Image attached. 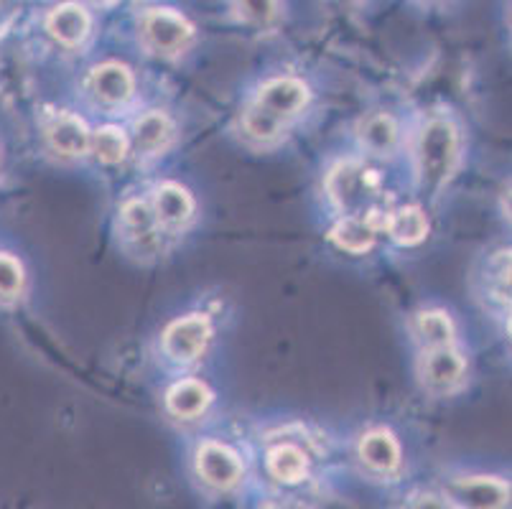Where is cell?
Wrapping results in <instances>:
<instances>
[{
    "mask_svg": "<svg viewBox=\"0 0 512 509\" xmlns=\"http://www.w3.org/2000/svg\"><path fill=\"white\" fill-rule=\"evenodd\" d=\"M46 28H49L51 36L62 41V44L77 46L85 41L87 31H90V16H87L85 8L77 6V3H67V6H59L49 13Z\"/></svg>",
    "mask_w": 512,
    "mask_h": 509,
    "instance_id": "cell-9",
    "label": "cell"
},
{
    "mask_svg": "<svg viewBox=\"0 0 512 509\" xmlns=\"http://www.w3.org/2000/svg\"><path fill=\"white\" fill-rule=\"evenodd\" d=\"M209 336H212V326H209L207 316L194 314L174 321L164 334L166 354L176 362H192L204 352Z\"/></svg>",
    "mask_w": 512,
    "mask_h": 509,
    "instance_id": "cell-4",
    "label": "cell"
},
{
    "mask_svg": "<svg viewBox=\"0 0 512 509\" xmlns=\"http://www.w3.org/2000/svg\"><path fill=\"white\" fill-rule=\"evenodd\" d=\"M360 454L362 459H365V464L377 471H393L400 461L398 441L385 431L367 433V436L362 438Z\"/></svg>",
    "mask_w": 512,
    "mask_h": 509,
    "instance_id": "cell-16",
    "label": "cell"
},
{
    "mask_svg": "<svg viewBox=\"0 0 512 509\" xmlns=\"http://www.w3.org/2000/svg\"><path fill=\"white\" fill-rule=\"evenodd\" d=\"M92 92L100 97L102 102H125L133 92V77L120 64H102L92 72L90 77Z\"/></svg>",
    "mask_w": 512,
    "mask_h": 509,
    "instance_id": "cell-12",
    "label": "cell"
},
{
    "mask_svg": "<svg viewBox=\"0 0 512 509\" xmlns=\"http://www.w3.org/2000/svg\"><path fill=\"white\" fill-rule=\"evenodd\" d=\"M385 230L390 232L395 242L400 245H416L426 237L428 222L423 217V212L418 207H406L398 209L395 214H388V222H385Z\"/></svg>",
    "mask_w": 512,
    "mask_h": 509,
    "instance_id": "cell-17",
    "label": "cell"
},
{
    "mask_svg": "<svg viewBox=\"0 0 512 509\" xmlns=\"http://www.w3.org/2000/svg\"><path fill=\"white\" fill-rule=\"evenodd\" d=\"M23 288V268L16 258L0 252V296L16 298Z\"/></svg>",
    "mask_w": 512,
    "mask_h": 509,
    "instance_id": "cell-23",
    "label": "cell"
},
{
    "mask_svg": "<svg viewBox=\"0 0 512 509\" xmlns=\"http://www.w3.org/2000/svg\"><path fill=\"white\" fill-rule=\"evenodd\" d=\"M416 331L431 349L449 347L454 339V326L444 311H426L416 319Z\"/></svg>",
    "mask_w": 512,
    "mask_h": 509,
    "instance_id": "cell-20",
    "label": "cell"
},
{
    "mask_svg": "<svg viewBox=\"0 0 512 509\" xmlns=\"http://www.w3.org/2000/svg\"><path fill=\"white\" fill-rule=\"evenodd\" d=\"M49 143L54 146V151H59L62 156H82L90 148V130L77 115H59V118L51 120L49 130Z\"/></svg>",
    "mask_w": 512,
    "mask_h": 509,
    "instance_id": "cell-8",
    "label": "cell"
},
{
    "mask_svg": "<svg viewBox=\"0 0 512 509\" xmlns=\"http://www.w3.org/2000/svg\"><path fill=\"white\" fill-rule=\"evenodd\" d=\"M171 138H174V125H171V120L166 118L164 112H148V115H143L136 123V135H133L136 148L146 153L161 151V148L169 146Z\"/></svg>",
    "mask_w": 512,
    "mask_h": 509,
    "instance_id": "cell-14",
    "label": "cell"
},
{
    "mask_svg": "<svg viewBox=\"0 0 512 509\" xmlns=\"http://www.w3.org/2000/svg\"><path fill=\"white\" fill-rule=\"evenodd\" d=\"M377 230L367 217H344L332 230L334 245L347 252H365L375 245Z\"/></svg>",
    "mask_w": 512,
    "mask_h": 509,
    "instance_id": "cell-15",
    "label": "cell"
},
{
    "mask_svg": "<svg viewBox=\"0 0 512 509\" xmlns=\"http://www.w3.org/2000/svg\"><path fill=\"white\" fill-rule=\"evenodd\" d=\"M240 13L245 18H250V21L263 23L276 13V6H273V3H242Z\"/></svg>",
    "mask_w": 512,
    "mask_h": 509,
    "instance_id": "cell-24",
    "label": "cell"
},
{
    "mask_svg": "<svg viewBox=\"0 0 512 509\" xmlns=\"http://www.w3.org/2000/svg\"><path fill=\"white\" fill-rule=\"evenodd\" d=\"M209 400H212V395L197 380L176 382L169 390V395H166V405H169V410L176 418H197V415L207 410Z\"/></svg>",
    "mask_w": 512,
    "mask_h": 509,
    "instance_id": "cell-13",
    "label": "cell"
},
{
    "mask_svg": "<svg viewBox=\"0 0 512 509\" xmlns=\"http://www.w3.org/2000/svg\"><path fill=\"white\" fill-rule=\"evenodd\" d=\"M329 196H332L337 207L347 209V212H355L362 204L370 202L372 196H377L380 191V176L370 168H365L362 163L347 161L339 163L327 179Z\"/></svg>",
    "mask_w": 512,
    "mask_h": 509,
    "instance_id": "cell-3",
    "label": "cell"
},
{
    "mask_svg": "<svg viewBox=\"0 0 512 509\" xmlns=\"http://www.w3.org/2000/svg\"><path fill=\"white\" fill-rule=\"evenodd\" d=\"M8 21H11V13L3 11V6H0V31L8 26Z\"/></svg>",
    "mask_w": 512,
    "mask_h": 509,
    "instance_id": "cell-26",
    "label": "cell"
},
{
    "mask_svg": "<svg viewBox=\"0 0 512 509\" xmlns=\"http://www.w3.org/2000/svg\"><path fill=\"white\" fill-rule=\"evenodd\" d=\"M265 509H293V507H288V504H268Z\"/></svg>",
    "mask_w": 512,
    "mask_h": 509,
    "instance_id": "cell-27",
    "label": "cell"
},
{
    "mask_svg": "<svg viewBox=\"0 0 512 509\" xmlns=\"http://www.w3.org/2000/svg\"><path fill=\"white\" fill-rule=\"evenodd\" d=\"M464 375V359L451 347L431 349L423 359V380L436 390H449Z\"/></svg>",
    "mask_w": 512,
    "mask_h": 509,
    "instance_id": "cell-10",
    "label": "cell"
},
{
    "mask_svg": "<svg viewBox=\"0 0 512 509\" xmlns=\"http://www.w3.org/2000/svg\"><path fill=\"white\" fill-rule=\"evenodd\" d=\"M459 158V140L454 125L446 120H431L418 140V174L426 186H439L454 174Z\"/></svg>",
    "mask_w": 512,
    "mask_h": 509,
    "instance_id": "cell-2",
    "label": "cell"
},
{
    "mask_svg": "<svg viewBox=\"0 0 512 509\" xmlns=\"http://www.w3.org/2000/svg\"><path fill=\"white\" fill-rule=\"evenodd\" d=\"M451 504L459 509H505L510 489L500 479L490 476H472V479H459L446 489Z\"/></svg>",
    "mask_w": 512,
    "mask_h": 509,
    "instance_id": "cell-5",
    "label": "cell"
},
{
    "mask_svg": "<svg viewBox=\"0 0 512 509\" xmlns=\"http://www.w3.org/2000/svg\"><path fill=\"white\" fill-rule=\"evenodd\" d=\"M400 509H449L446 504H441L439 499H421V502H413L408 507H400Z\"/></svg>",
    "mask_w": 512,
    "mask_h": 509,
    "instance_id": "cell-25",
    "label": "cell"
},
{
    "mask_svg": "<svg viewBox=\"0 0 512 509\" xmlns=\"http://www.w3.org/2000/svg\"><path fill=\"white\" fill-rule=\"evenodd\" d=\"M360 138L365 143L367 151L372 153H388L395 146V138H398V128H395L393 118L388 115H372L362 123Z\"/></svg>",
    "mask_w": 512,
    "mask_h": 509,
    "instance_id": "cell-19",
    "label": "cell"
},
{
    "mask_svg": "<svg viewBox=\"0 0 512 509\" xmlns=\"http://www.w3.org/2000/svg\"><path fill=\"white\" fill-rule=\"evenodd\" d=\"M153 219L156 214L151 212L146 202H128L123 207V222H125V230L133 240H141V242H151L153 240Z\"/></svg>",
    "mask_w": 512,
    "mask_h": 509,
    "instance_id": "cell-22",
    "label": "cell"
},
{
    "mask_svg": "<svg viewBox=\"0 0 512 509\" xmlns=\"http://www.w3.org/2000/svg\"><path fill=\"white\" fill-rule=\"evenodd\" d=\"M309 100L299 79H273L258 92L245 115V130L258 140H271L281 133L283 123L291 120Z\"/></svg>",
    "mask_w": 512,
    "mask_h": 509,
    "instance_id": "cell-1",
    "label": "cell"
},
{
    "mask_svg": "<svg viewBox=\"0 0 512 509\" xmlns=\"http://www.w3.org/2000/svg\"><path fill=\"white\" fill-rule=\"evenodd\" d=\"M197 469L207 484L217 489H230L240 482L242 464L230 448L222 443H204L197 451Z\"/></svg>",
    "mask_w": 512,
    "mask_h": 509,
    "instance_id": "cell-7",
    "label": "cell"
},
{
    "mask_svg": "<svg viewBox=\"0 0 512 509\" xmlns=\"http://www.w3.org/2000/svg\"><path fill=\"white\" fill-rule=\"evenodd\" d=\"M156 219L166 227H181L192 219L194 199L192 194L179 184H164L156 191Z\"/></svg>",
    "mask_w": 512,
    "mask_h": 509,
    "instance_id": "cell-11",
    "label": "cell"
},
{
    "mask_svg": "<svg viewBox=\"0 0 512 509\" xmlns=\"http://www.w3.org/2000/svg\"><path fill=\"white\" fill-rule=\"evenodd\" d=\"M143 34L156 51L174 54V51L184 49L186 41L192 39V26L179 13L161 8V11H151L143 18Z\"/></svg>",
    "mask_w": 512,
    "mask_h": 509,
    "instance_id": "cell-6",
    "label": "cell"
},
{
    "mask_svg": "<svg viewBox=\"0 0 512 509\" xmlns=\"http://www.w3.org/2000/svg\"><path fill=\"white\" fill-rule=\"evenodd\" d=\"M268 469L278 482L296 484L306 476V456L296 446H278L268 456Z\"/></svg>",
    "mask_w": 512,
    "mask_h": 509,
    "instance_id": "cell-18",
    "label": "cell"
},
{
    "mask_svg": "<svg viewBox=\"0 0 512 509\" xmlns=\"http://www.w3.org/2000/svg\"><path fill=\"white\" fill-rule=\"evenodd\" d=\"M90 148L102 163H120L128 153V140L118 128L107 125V128H100L95 135H90Z\"/></svg>",
    "mask_w": 512,
    "mask_h": 509,
    "instance_id": "cell-21",
    "label": "cell"
}]
</instances>
